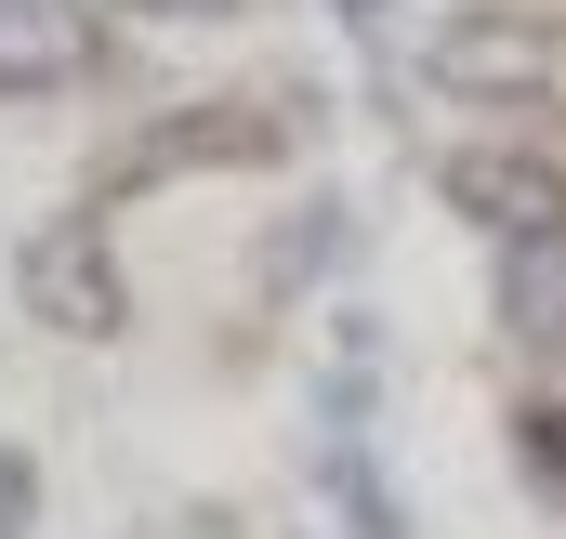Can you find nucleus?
<instances>
[{
  "label": "nucleus",
  "instance_id": "obj_1",
  "mask_svg": "<svg viewBox=\"0 0 566 539\" xmlns=\"http://www.w3.org/2000/svg\"><path fill=\"white\" fill-rule=\"evenodd\" d=\"M13 289H27V316H40V329H66V342H119V316H133L119 251H106V224H93V211L40 224V237L13 251Z\"/></svg>",
  "mask_w": 566,
  "mask_h": 539
},
{
  "label": "nucleus",
  "instance_id": "obj_2",
  "mask_svg": "<svg viewBox=\"0 0 566 539\" xmlns=\"http://www.w3.org/2000/svg\"><path fill=\"white\" fill-rule=\"evenodd\" d=\"M434 93H461V106H541L554 93V40L527 13H448L434 27Z\"/></svg>",
  "mask_w": 566,
  "mask_h": 539
},
{
  "label": "nucleus",
  "instance_id": "obj_3",
  "mask_svg": "<svg viewBox=\"0 0 566 539\" xmlns=\"http://www.w3.org/2000/svg\"><path fill=\"white\" fill-rule=\"evenodd\" d=\"M448 211L488 224L501 251H541V237H566V171L514 158V145H474V158H448Z\"/></svg>",
  "mask_w": 566,
  "mask_h": 539
},
{
  "label": "nucleus",
  "instance_id": "obj_4",
  "mask_svg": "<svg viewBox=\"0 0 566 539\" xmlns=\"http://www.w3.org/2000/svg\"><path fill=\"white\" fill-rule=\"evenodd\" d=\"M106 66V27L80 0H0V93H66Z\"/></svg>",
  "mask_w": 566,
  "mask_h": 539
},
{
  "label": "nucleus",
  "instance_id": "obj_5",
  "mask_svg": "<svg viewBox=\"0 0 566 539\" xmlns=\"http://www.w3.org/2000/svg\"><path fill=\"white\" fill-rule=\"evenodd\" d=\"M501 329H514V342H566V237L501 251Z\"/></svg>",
  "mask_w": 566,
  "mask_h": 539
},
{
  "label": "nucleus",
  "instance_id": "obj_6",
  "mask_svg": "<svg viewBox=\"0 0 566 539\" xmlns=\"http://www.w3.org/2000/svg\"><path fill=\"white\" fill-rule=\"evenodd\" d=\"M514 447H527V474L566 500V408H527V421H514Z\"/></svg>",
  "mask_w": 566,
  "mask_h": 539
},
{
  "label": "nucleus",
  "instance_id": "obj_7",
  "mask_svg": "<svg viewBox=\"0 0 566 539\" xmlns=\"http://www.w3.org/2000/svg\"><path fill=\"white\" fill-rule=\"evenodd\" d=\"M27 527H40V461L0 447V539H27Z\"/></svg>",
  "mask_w": 566,
  "mask_h": 539
},
{
  "label": "nucleus",
  "instance_id": "obj_8",
  "mask_svg": "<svg viewBox=\"0 0 566 539\" xmlns=\"http://www.w3.org/2000/svg\"><path fill=\"white\" fill-rule=\"evenodd\" d=\"M119 13H158V27H211V13H238V0H119Z\"/></svg>",
  "mask_w": 566,
  "mask_h": 539
},
{
  "label": "nucleus",
  "instance_id": "obj_9",
  "mask_svg": "<svg viewBox=\"0 0 566 539\" xmlns=\"http://www.w3.org/2000/svg\"><path fill=\"white\" fill-rule=\"evenodd\" d=\"M329 13H343V27H356V40H382V0H329Z\"/></svg>",
  "mask_w": 566,
  "mask_h": 539
}]
</instances>
